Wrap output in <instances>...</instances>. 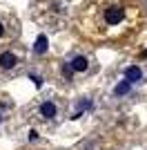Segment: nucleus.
Listing matches in <instances>:
<instances>
[{"mask_svg":"<svg viewBox=\"0 0 147 150\" xmlns=\"http://www.w3.org/2000/svg\"><path fill=\"white\" fill-rule=\"evenodd\" d=\"M123 18H125V9L123 7H109V9H105V23L107 25H118V23H123Z\"/></svg>","mask_w":147,"mask_h":150,"instance_id":"obj_1","label":"nucleus"},{"mask_svg":"<svg viewBox=\"0 0 147 150\" xmlns=\"http://www.w3.org/2000/svg\"><path fill=\"white\" fill-rule=\"evenodd\" d=\"M143 79V69L138 67V65H129L127 69H125V81L129 83H138Z\"/></svg>","mask_w":147,"mask_h":150,"instance_id":"obj_2","label":"nucleus"},{"mask_svg":"<svg viewBox=\"0 0 147 150\" xmlns=\"http://www.w3.org/2000/svg\"><path fill=\"white\" fill-rule=\"evenodd\" d=\"M16 61H18V58L13 56L11 52H2V54H0V67H2V69L16 67Z\"/></svg>","mask_w":147,"mask_h":150,"instance_id":"obj_3","label":"nucleus"},{"mask_svg":"<svg viewBox=\"0 0 147 150\" xmlns=\"http://www.w3.org/2000/svg\"><path fill=\"white\" fill-rule=\"evenodd\" d=\"M56 112H58V108H56V103H51V101H45L43 105H40V117H45V119H54Z\"/></svg>","mask_w":147,"mask_h":150,"instance_id":"obj_4","label":"nucleus"},{"mask_svg":"<svg viewBox=\"0 0 147 150\" xmlns=\"http://www.w3.org/2000/svg\"><path fill=\"white\" fill-rule=\"evenodd\" d=\"M69 67H71L74 72H85V69L89 67V63H87L85 56H74L71 63H69Z\"/></svg>","mask_w":147,"mask_h":150,"instance_id":"obj_5","label":"nucleus"},{"mask_svg":"<svg viewBox=\"0 0 147 150\" xmlns=\"http://www.w3.org/2000/svg\"><path fill=\"white\" fill-rule=\"evenodd\" d=\"M47 47H49V40H47V36H45V34H40V36L36 38L34 52H36V54H45V52H47Z\"/></svg>","mask_w":147,"mask_h":150,"instance_id":"obj_6","label":"nucleus"},{"mask_svg":"<svg viewBox=\"0 0 147 150\" xmlns=\"http://www.w3.org/2000/svg\"><path fill=\"white\" fill-rule=\"evenodd\" d=\"M129 90H132V83L129 81H120L116 88H114V94H116V96H125V94H129Z\"/></svg>","mask_w":147,"mask_h":150,"instance_id":"obj_7","label":"nucleus"},{"mask_svg":"<svg viewBox=\"0 0 147 150\" xmlns=\"http://www.w3.org/2000/svg\"><path fill=\"white\" fill-rule=\"evenodd\" d=\"M29 79H31V81H34V85H36L38 90L43 88V79H40V76H38V74H29Z\"/></svg>","mask_w":147,"mask_h":150,"instance_id":"obj_8","label":"nucleus"},{"mask_svg":"<svg viewBox=\"0 0 147 150\" xmlns=\"http://www.w3.org/2000/svg\"><path fill=\"white\" fill-rule=\"evenodd\" d=\"M71 72H74V69L69 67V63H65V65H62V74H65V76H69Z\"/></svg>","mask_w":147,"mask_h":150,"instance_id":"obj_9","label":"nucleus"},{"mask_svg":"<svg viewBox=\"0 0 147 150\" xmlns=\"http://www.w3.org/2000/svg\"><path fill=\"white\" fill-rule=\"evenodd\" d=\"M29 139H31V141H36V139H38V132L36 130H29Z\"/></svg>","mask_w":147,"mask_h":150,"instance_id":"obj_10","label":"nucleus"},{"mask_svg":"<svg viewBox=\"0 0 147 150\" xmlns=\"http://www.w3.org/2000/svg\"><path fill=\"white\" fill-rule=\"evenodd\" d=\"M2 31H5V27H2V23H0V36H2Z\"/></svg>","mask_w":147,"mask_h":150,"instance_id":"obj_11","label":"nucleus"},{"mask_svg":"<svg viewBox=\"0 0 147 150\" xmlns=\"http://www.w3.org/2000/svg\"><path fill=\"white\" fill-rule=\"evenodd\" d=\"M143 58H147V50H145V52H143Z\"/></svg>","mask_w":147,"mask_h":150,"instance_id":"obj_12","label":"nucleus"},{"mask_svg":"<svg viewBox=\"0 0 147 150\" xmlns=\"http://www.w3.org/2000/svg\"><path fill=\"white\" fill-rule=\"evenodd\" d=\"M0 121H2V117H0Z\"/></svg>","mask_w":147,"mask_h":150,"instance_id":"obj_13","label":"nucleus"}]
</instances>
